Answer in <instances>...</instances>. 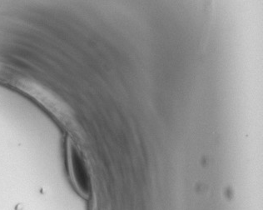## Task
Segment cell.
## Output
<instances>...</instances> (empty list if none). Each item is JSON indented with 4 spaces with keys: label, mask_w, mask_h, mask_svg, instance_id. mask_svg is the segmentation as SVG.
Listing matches in <instances>:
<instances>
[{
    "label": "cell",
    "mask_w": 263,
    "mask_h": 210,
    "mask_svg": "<svg viewBox=\"0 0 263 210\" xmlns=\"http://www.w3.org/2000/svg\"><path fill=\"white\" fill-rule=\"evenodd\" d=\"M84 164L79 154H73V149L68 145V170L73 184L82 194L87 192L86 189L88 184V175Z\"/></svg>",
    "instance_id": "2"
},
{
    "label": "cell",
    "mask_w": 263,
    "mask_h": 210,
    "mask_svg": "<svg viewBox=\"0 0 263 210\" xmlns=\"http://www.w3.org/2000/svg\"><path fill=\"white\" fill-rule=\"evenodd\" d=\"M13 83L16 89L28 95L36 103L41 105L43 109L58 119L63 120L68 115L65 104L60 97L56 96V94L44 86L24 79H16Z\"/></svg>",
    "instance_id": "1"
}]
</instances>
